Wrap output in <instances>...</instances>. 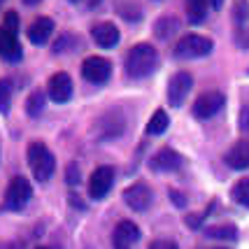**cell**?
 Returning <instances> with one entry per match:
<instances>
[{
	"label": "cell",
	"mask_w": 249,
	"mask_h": 249,
	"mask_svg": "<svg viewBox=\"0 0 249 249\" xmlns=\"http://www.w3.org/2000/svg\"><path fill=\"white\" fill-rule=\"evenodd\" d=\"M224 103H226L224 93H219V91H205V93H200V96L196 98L194 117L196 119H212L219 109L224 107Z\"/></svg>",
	"instance_id": "cell-8"
},
{
	"label": "cell",
	"mask_w": 249,
	"mask_h": 249,
	"mask_svg": "<svg viewBox=\"0 0 249 249\" xmlns=\"http://www.w3.org/2000/svg\"><path fill=\"white\" fill-rule=\"evenodd\" d=\"M35 249H47V247H35Z\"/></svg>",
	"instance_id": "cell-34"
},
{
	"label": "cell",
	"mask_w": 249,
	"mask_h": 249,
	"mask_svg": "<svg viewBox=\"0 0 249 249\" xmlns=\"http://www.w3.org/2000/svg\"><path fill=\"white\" fill-rule=\"evenodd\" d=\"M47 93H49V100L56 105L68 103L72 98V77L68 72H54L47 82Z\"/></svg>",
	"instance_id": "cell-9"
},
{
	"label": "cell",
	"mask_w": 249,
	"mask_h": 249,
	"mask_svg": "<svg viewBox=\"0 0 249 249\" xmlns=\"http://www.w3.org/2000/svg\"><path fill=\"white\" fill-rule=\"evenodd\" d=\"M2 2H5V0H0V5H2Z\"/></svg>",
	"instance_id": "cell-35"
},
{
	"label": "cell",
	"mask_w": 249,
	"mask_h": 249,
	"mask_svg": "<svg viewBox=\"0 0 249 249\" xmlns=\"http://www.w3.org/2000/svg\"><path fill=\"white\" fill-rule=\"evenodd\" d=\"M124 65H126L128 77H133V79H144V77H149L156 72V68H159V52H156V47H152L149 42H138L128 49Z\"/></svg>",
	"instance_id": "cell-1"
},
{
	"label": "cell",
	"mask_w": 249,
	"mask_h": 249,
	"mask_svg": "<svg viewBox=\"0 0 249 249\" xmlns=\"http://www.w3.org/2000/svg\"><path fill=\"white\" fill-rule=\"evenodd\" d=\"M247 75H249V70H247Z\"/></svg>",
	"instance_id": "cell-36"
},
{
	"label": "cell",
	"mask_w": 249,
	"mask_h": 249,
	"mask_svg": "<svg viewBox=\"0 0 249 249\" xmlns=\"http://www.w3.org/2000/svg\"><path fill=\"white\" fill-rule=\"evenodd\" d=\"M112 184H114V168L112 165H98L96 170L91 173V177H89L87 184L89 198L91 200H103L109 194Z\"/></svg>",
	"instance_id": "cell-5"
},
{
	"label": "cell",
	"mask_w": 249,
	"mask_h": 249,
	"mask_svg": "<svg viewBox=\"0 0 249 249\" xmlns=\"http://www.w3.org/2000/svg\"><path fill=\"white\" fill-rule=\"evenodd\" d=\"M210 5H212V7H214V10H219V7H221V5H224V0H210Z\"/></svg>",
	"instance_id": "cell-32"
},
{
	"label": "cell",
	"mask_w": 249,
	"mask_h": 249,
	"mask_svg": "<svg viewBox=\"0 0 249 249\" xmlns=\"http://www.w3.org/2000/svg\"><path fill=\"white\" fill-rule=\"evenodd\" d=\"M140 240V228L133 221L124 219L114 226V235H112V245L114 249H133V245Z\"/></svg>",
	"instance_id": "cell-11"
},
{
	"label": "cell",
	"mask_w": 249,
	"mask_h": 249,
	"mask_svg": "<svg viewBox=\"0 0 249 249\" xmlns=\"http://www.w3.org/2000/svg\"><path fill=\"white\" fill-rule=\"evenodd\" d=\"M231 196H233V200H235L238 205L249 210V177L238 179V182L233 184V189H231Z\"/></svg>",
	"instance_id": "cell-22"
},
{
	"label": "cell",
	"mask_w": 249,
	"mask_h": 249,
	"mask_svg": "<svg viewBox=\"0 0 249 249\" xmlns=\"http://www.w3.org/2000/svg\"><path fill=\"white\" fill-rule=\"evenodd\" d=\"M124 200H126V205H128L130 210L144 212V210H149V205H152L154 194L144 182H135V184H130L128 189L124 191Z\"/></svg>",
	"instance_id": "cell-10"
},
{
	"label": "cell",
	"mask_w": 249,
	"mask_h": 249,
	"mask_svg": "<svg viewBox=\"0 0 249 249\" xmlns=\"http://www.w3.org/2000/svg\"><path fill=\"white\" fill-rule=\"evenodd\" d=\"M26 159H28V165H31V173L37 182H49L52 175L56 170V159L52 149L40 140H33L28 147H26Z\"/></svg>",
	"instance_id": "cell-2"
},
{
	"label": "cell",
	"mask_w": 249,
	"mask_h": 249,
	"mask_svg": "<svg viewBox=\"0 0 249 249\" xmlns=\"http://www.w3.org/2000/svg\"><path fill=\"white\" fill-rule=\"evenodd\" d=\"M149 249H179V247H177V242H173V240H154L152 245H149Z\"/></svg>",
	"instance_id": "cell-26"
},
{
	"label": "cell",
	"mask_w": 249,
	"mask_h": 249,
	"mask_svg": "<svg viewBox=\"0 0 249 249\" xmlns=\"http://www.w3.org/2000/svg\"><path fill=\"white\" fill-rule=\"evenodd\" d=\"M121 130H124V114L119 109H109L103 114V119L98 121V133L103 140H109V138H117Z\"/></svg>",
	"instance_id": "cell-15"
},
{
	"label": "cell",
	"mask_w": 249,
	"mask_h": 249,
	"mask_svg": "<svg viewBox=\"0 0 249 249\" xmlns=\"http://www.w3.org/2000/svg\"><path fill=\"white\" fill-rule=\"evenodd\" d=\"M2 28H7V31H12V33L19 31V14H17V12H5Z\"/></svg>",
	"instance_id": "cell-25"
},
{
	"label": "cell",
	"mask_w": 249,
	"mask_h": 249,
	"mask_svg": "<svg viewBox=\"0 0 249 249\" xmlns=\"http://www.w3.org/2000/svg\"><path fill=\"white\" fill-rule=\"evenodd\" d=\"M31 198H33V186L26 177L17 175L14 179H10V184L5 189V207L7 210L19 212V210H23L31 203Z\"/></svg>",
	"instance_id": "cell-4"
},
{
	"label": "cell",
	"mask_w": 249,
	"mask_h": 249,
	"mask_svg": "<svg viewBox=\"0 0 249 249\" xmlns=\"http://www.w3.org/2000/svg\"><path fill=\"white\" fill-rule=\"evenodd\" d=\"M68 184H70V186L79 184V175H77V165H75V163H70V168H68Z\"/></svg>",
	"instance_id": "cell-29"
},
{
	"label": "cell",
	"mask_w": 249,
	"mask_h": 249,
	"mask_svg": "<svg viewBox=\"0 0 249 249\" xmlns=\"http://www.w3.org/2000/svg\"><path fill=\"white\" fill-rule=\"evenodd\" d=\"M52 33H54V19L37 17V19L28 26V40H31L33 44H37V47H42V44H47V40L52 37Z\"/></svg>",
	"instance_id": "cell-17"
},
{
	"label": "cell",
	"mask_w": 249,
	"mask_h": 249,
	"mask_svg": "<svg viewBox=\"0 0 249 249\" xmlns=\"http://www.w3.org/2000/svg\"><path fill=\"white\" fill-rule=\"evenodd\" d=\"M91 37H93V42H96L98 47L112 49V47H117L121 35H119V28L112 21H103V23H96V26L91 28Z\"/></svg>",
	"instance_id": "cell-14"
},
{
	"label": "cell",
	"mask_w": 249,
	"mask_h": 249,
	"mask_svg": "<svg viewBox=\"0 0 249 249\" xmlns=\"http://www.w3.org/2000/svg\"><path fill=\"white\" fill-rule=\"evenodd\" d=\"M240 128L249 130V107H242V112H240Z\"/></svg>",
	"instance_id": "cell-30"
},
{
	"label": "cell",
	"mask_w": 249,
	"mask_h": 249,
	"mask_svg": "<svg viewBox=\"0 0 249 249\" xmlns=\"http://www.w3.org/2000/svg\"><path fill=\"white\" fill-rule=\"evenodd\" d=\"M70 42H72V37H70V35H63V37H58V40H56V44H54V52H56V54L65 52Z\"/></svg>",
	"instance_id": "cell-28"
},
{
	"label": "cell",
	"mask_w": 249,
	"mask_h": 249,
	"mask_svg": "<svg viewBox=\"0 0 249 249\" xmlns=\"http://www.w3.org/2000/svg\"><path fill=\"white\" fill-rule=\"evenodd\" d=\"M191 89H194V77L189 75L186 70L175 72L170 77V82H168V103L173 107H179L186 100V96L191 93Z\"/></svg>",
	"instance_id": "cell-7"
},
{
	"label": "cell",
	"mask_w": 249,
	"mask_h": 249,
	"mask_svg": "<svg viewBox=\"0 0 249 249\" xmlns=\"http://www.w3.org/2000/svg\"><path fill=\"white\" fill-rule=\"evenodd\" d=\"M12 107V84L7 79H0V114H7Z\"/></svg>",
	"instance_id": "cell-24"
},
{
	"label": "cell",
	"mask_w": 249,
	"mask_h": 249,
	"mask_svg": "<svg viewBox=\"0 0 249 249\" xmlns=\"http://www.w3.org/2000/svg\"><path fill=\"white\" fill-rule=\"evenodd\" d=\"M228 168L233 170H247L249 168V140H238L224 156Z\"/></svg>",
	"instance_id": "cell-16"
},
{
	"label": "cell",
	"mask_w": 249,
	"mask_h": 249,
	"mask_svg": "<svg viewBox=\"0 0 249 249\" xmlns=\"http://www.w3.org/2000/svg\"><path fill=\"white\" fill-rule=\"evenodd\" d=\"M177 28H179V21L173 19V17H163V19H159V21L154 23V33L159 37H163V40H168L170 35H175Z\"/></svg>",
	"instance_id": "cell-21"
},
{
	"label": "cell",
	"mask_w": 249,
	"mask_h": 249,
	"mask_svg": "<svg viewBox=\"0 0 249 249\" xmlns=\"http://www.w3.org/2000/svg\"><path fill=\"white\" fill-rule=\"evenodd\" d=\"M207 238L212 240H235L238 238V228L231 226V224H224V226H210L205 231Z\"/></svg>",
	"instance_id": "cell-23"
},
{
	"label": "cell",
	"mask_w": 249,
	"mask_h": 249,
	"mask_svg": "<svg viewBox=\"0 0 249 249\" xmlns=\"http://www.w3.org/2000/svg\"><path fill=\"white\" fill-rule=\"evenodd\" d=\"M168 124H170V117L165 109H156L152 114V119L147 121V135H163L168 130Z\"/></svg>",
	"instance_id": "cell-18"
},
{
	"label": "cell",
	"mask_w": 249,
	"mask_h": 249,
	"mask_svg": "<svg viewBox=\"0 0 249 249\" xmlns=\"http://www.w3.org/2000/svg\"><path fill=\"white\" fill-rule=\"evenodd\" d=\"M179 165H182V156L175 152V149H170V147L159 149L152 156V161H149V168H152L154 173H175Z\"/></svg>",
	"instance_id": "cell-13"
},
{
	"label": "cell",
	"mask_w": 249,
	"mask_h": 249,
	"mask_svg": "<svg viewBox=\"0 0 249 249\" xmlns=\"http://www.w3.org/2000/svg\"><path fill=\"white\" fill-rule=\"evenodd\" d=\"M170 198H173V203L177 207H184L186 205V198L182 194H177V191H170Z\"/></svg>",
	"instance_id": "cell-31"
},
{
	"label": "cell",
	"mask_w": 249,
	"mask_h": 249,
	"mask_svg": "<svg viewBox=\"0 0 249 249\" xmlns=\"http://www.w3.org/2000/svg\"><path fill=\"white\" fill-rule=\"evenodd\" d=\"M82 77L91 84H105L112 77V63L103 56H89L82 63Z\"/></svg>",
	"instance_id": "cell-6"
},
{
	"label": "cell",
	"mask_w": 249,
	"mask_h": 249,
	"mask_svg": "<svg viewBox=\"0 0 249 249\" xmlns=\"http://www.w3.org/2000/svg\"><path fill=\"white\" fill-rule=\"evenodd\" d=\"M26 5H37V2H42V0H23Z\"/></svg>",
	"instance_id": "cell-33"
},
{
	"label": "cell",
	"mask_w": 249,
	"mask_h": 249,
	"mask_svg": "<svg viewBox=\"0 0 249 249\" xmlns=\"http://www.w3.org/2000/svg\"><path fill=\"white\" fill-rule=\"evenodd\" d=\"M23 56L21 42L17 37V33L7 31V28H0V58L7 61V63H19Z\"/></svg>",
	"instance_id": "cell-12"
},
{
	"label": "cell",
	"mask_w": 249,
	"mask_h": 249,
	"mask_svg": "<svg viewBox=\"0 0 249 249\" xmlns=\"http://www.w3.org/2000/svg\"><path fill=\"white\" fill-rule=\"evenodd\" d=\"M214 42L205 37V35H198V33H189L184 35L179 42L175 44V58H182V61H194V58H203V56L212 54Z\"/></svg>",
	"instance_id": "cell-3"
},
{
	"label": "cell",
	"mask_w": 249,
	"mask_h": 249,
	"mask_svg": "<svg viewBox=\"0 0 249 249\" xmlns=\"http://www.w3.org/2000/svg\"><path fill=\"white\" fill-rule=\"evenodd\" d=\"M44 105H47V96H44L42 91H33L31 96H28V100H26V114L28 117H40Z\"/></svg>",
	"instance_id": "cell-20"
},
{
	"label": "cell",
	"mask_w": 249,
	"mask_h": 249,
	"mask_svg": "<svg viewBox=\"0 0 249 249\" xmlns=\"http://www.w3.org/2000/svg\"><path fill=\"white\" fill-rule=\"evenodd\" d=\"M72 5H77V7H82V10H93V7H98L103 0H70Z\"/></svg>",
	"instance_id": "cell-27"
},
{
	"label": "cell",
	"mask_w": 249,
	"mask_h": 249,
	"mask_svg": "<svg viewBox=\"0 0 249 249\" xmlns=\"http://www.w3.org/2000/svg\"><path fill=\"white\" fill-rule=\"evenodd\" d=\"M210 0H186V17L191 23H203L207 17Z\"/></svg>",
	"instance_id": "cell-19"
}]
</instances>
